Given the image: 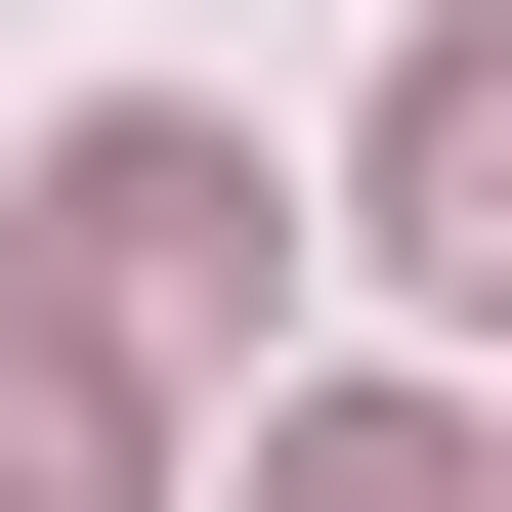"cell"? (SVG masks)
<instances>
[{
    "label": "cell",
    "instance_id": "4",
    "mask_svg": "<svg viewBox=\"0 0 512 512\" xmlns=\"http://www.w3.org/2000/svg\"><path fill=\"white\" fill-rule=\"evenodd\" d=\"M0 512H128V342H0Z\"/></svg>",
    "mask_w": 512,
    "mask_h": 512
},
{
    "label": "cell",
    "instance_id": "1",
    "mask_svg": "<svg viewBox=\"0 0 512 512\" xmlns=\"http://www.w3.org/2000/svg\"><path fill=\"white\" fill-rule=\"evenodd\" d=\"M214 299H256V128L214 86H86L43 128V342H214Z\"/></svg>",
    "mask_w": 512,
    "mask_h": 512
},
{
    "label": "cell",
    "instance_id": "3",
    "mask_svg": "<svg viewBox=\"0 0 512 512\" xmlns=\"http://www.w3.org/2000/svg\"><path fill=\"white\" fill-rule=\"evenodd\" d=\"M256 512H470V427H427V384H299V427H256Z\"/></svg>",
    "mask_w": 512,
    "mask_h": 512
},
{
    "label": "cell",
    "instance_id": "2",
    "mask_svg": "<svg viewBox=\"0 0 512 512\" xmlns=\"http://www.w3.org/2000/svg\"><path fill=\"white\" fill-rule=\"evenodd\" d=\"M384 256L512 299V0H470V43H384Z\"/></svg>",
    "mask_w": 512,
    "mask_h": 512
}]
</instances>
